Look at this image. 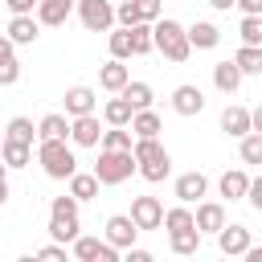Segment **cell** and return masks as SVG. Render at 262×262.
<instances>
[{
  "instance_id": "cell-1",
  "label": "cell",
  "mask_w": 262,
  "mask_h": 262,
  "mask_svg": "<svg viewBox=\"0 0 262 262\" xmlns=\"http://www.w3.org/2000/svg\"><path fill=\"white\" fill-rule=\"evenodd\" d=\"M131 156H135V172H139L143 180H151V184H160V180L172 172V156L164 151L160 135H139V139L131 143Z\"/></svg>"
},
{
  "instance_id": "cell-2",
  "label": "cell",
  "mask_w": 262,
  "mask_h": 262,
  "mask_svg": "<svg viewBox=\"0 0 262 262\" xmlns=\"http://www.w3.org/2000/svg\"><path fill=\"white\" fill-rule=\"evenodd\" d=\"M37 164L45 168L49 180H70L78 172V156L66 139H41L37 143Z\"/></svg>"
},
{
  "instance_id": "cell-3",
  "label": "cell",
  "mask_w": 262,
  "mask_h": 262,
  "mask_svg": "<svg viewBox=\"0 0 262 262\" xmlns=\"http://www.w3.org/2000/svg\"><path fill=\"white\" fill-rule=\"evenodd\" d=\"M151 45H156L168 61H188V53H192V45H188V29H184L180 20H172V16H164V20L151 25Z\"/></svg>"
},
{
  "instance_id": "cell-4",
  "label": "cell",
  "mask_w": 262,
  "mask_h": 262,
  "mask_svg": "<svg viewBox=\"0 0 262 262\" xmlns=\"http://www.w3.org/2000/svg\"><path fill=\"white\" fill-rule=\"evenodd\" d=\"M131 172H135V156L131 151H111V147L98 151V164H94L98 184H123V180H131Z\"/></svg>"
},
{
  "instance_id": "cell-5",
  "label": "cell",
  "mask_w": 262,
  "mask_h": 262,
  "mask_svg": "<svg viewBox=\"0 0 262 262\" xmlns=\"http://www.w3.org/2000/svg\"><path fill=\"white\" fill-rule=\"evenodd\" d=\"M78 16L90 33H106L115 25V4L111 0H78Z\"/></svg>"
},
{
  "instance_id": "cell-6",
  "label": "cell",
  "mask_w": 262,
  "mask_h": 262,
  "mask_svg": "<svg viewBox=\"0 0 262 262\" xmlns=\"http://www.w3.org/2000/svg\"><path fill=\"white\" fill-rule=\"evenodd\" d=\"M70 246H74V258H78V262H119V250H115L106 237L98 242V237H82V233H78Z\"/></svg>"
},
{
  "instance_id": "cell-7",
  "label": "cell",
  "mask_w": 262,
  "mask_h": 262,
  "mask_svg": "<svg viewBox=\"0 0 262 262\" xmlns=\"http://www.w3.org/2000/svg\"><path fill=\"white\" fill-rule=\"evenodd\" d=\"M131 221L139 225V233L143 229H160L164 225V205L156 196H135L131 201Z\"/></svg>"
},
{
  "instance_id": "cell-8",
  "label": "cell",
  "mask_w": 262,
  "mask_h": 262,
  "mask_svg": "<svg viewBox=\"0 0 262 262\" xmlns=\"http://www.w3.org/2000/svg\"><path fill=\"white\" fill-rule=\"evenodd\" d=\"M135 237H139V225L131 221V213H115V217H106V242H111L115 250L135 246Z\"/></svg>"
},
{
  "instance_id": "cell-9",
  "label": "cell",
  "mask_w": 262,
  "mask_h": 262,
  "mask_svg": "<svg viewBox=\"0 0 262 262\" xmlns=\"http://www.w3.org/2000/svg\"><path fill=\"white\" fill-rule=\"evenodd\" d=\"M70 139H74L78 147H98V139H102V123H98V115L90 111V115L70 119Z\"/></svg>"
},
{
  "instance_id": "cell-10",
  "label": "cell",
  "mask_w": 262,
  "mask_h": 262,
  "mask_svg": "<svg viewBox=\"0 0 262 262\" xmlns=\"http://www.w3.org/2000/svg\"><path fill=\"white\" fill-rule=\"evenodd\" d=\"M172 111H176V115H184V119L201 115V111H205V94H201V86H192V82L176 86V90H172Z\"/></svg>"
},
{
  "instance_id": "cell-11",
  "label": "cell",
  "mask_w": 262,
  "mask_h": 262,
  "mask_svg": "<svg viewBox=\"0 0 262 262\" xmlns=\"http://www.w3.org/2000/svg\"><path fill=\"white\" fill-rule=\"evenodd\" d=\"M217 246H221V254L237 258V254L250 250V229H246V225H221V229H217Z\"/></svg>"
},
{
  "instance_id": "cell-12",
  "label": "cell",
  "mask_w": 262,
  "mask_h": 262,
  "mask_svg": "<svg viewBox=\"0 0 262 262\" xmlns=\"http://www.w3.org/2000/svg\"><path fill=\"white\" fill-rule=\"evenodd\" d=\"M192 225H196L201 233H217V229L225 225V205H217V201H201L196 213H192Z\"/></svg>"
},
{
  "instance_id": "cell-13",
  "label": "cell",
  "mask_w": 262,
  "mask_h": 262,
  "mask_svg": "<svg viewBox=\"0 0 262 262\" xmlns=\"http://www.w3.org/2000/svg\"><path fill=\"white\" fill-rule=\"evenodd\" d=\"M74 4H78V0H37V20L49 25V29H57V25H66V16L74 12Z\"/></svg>"
},
{
  "instance_id": "cell-14",
  "label": "cell",
  "mask_w": 262,
  "mask_h": 262,
  "mask_svg": "<svg viewBox=\"0 0 262 262\" xmlns=\"http://www.w3.org/2000/svg\"><path fill=\"white\" fill-rule=\"evenodd\" d=\"M37 33H41V20H37L33 12H25V16H12V20H8V37H12V45H33V41H37Z\"/></svg>"
},
{
  "instance_id": "cell-15",
  "label": "cell",
  "mask_w": 262,
  "mask_h": 262,
  "mask_svg": "<svg viewBox=\"0 0 262 262\" xmlns=\"http://www.w3.org/2000/svg\"><path fill=\"white\" fill-rule=\"evenodd\" d=\"M94 102H98V94H94L90 86H70V90H66V115H70V119L90 115V111H94Z\"/></svg>"
},
{
  "instance_id": "cell-16",
  "label": "cell",
  "mask_w": 262,
  "mask_h": 262,
  "mask_svg": "<svg viewBox=\"0 0 262 262\" xmlns=\"http://www.w3.org/2000/svg\"><path fill=\"white\" fill-rule=\"evenodd\" d=\"M205 188H209L205 172H184V176H176V201H184V205L201 201V196H205Z\"/></svg>"
},
{
  "instance_id": "cell-17",
  "label": "cell",
  "mask_w": 262,
  "mask_h": 262,
  "mask_svg": "<svg viewBox=\"0 0 262 262\" xmlns=\"http://www.w3.org/2000/svg\"><path fill=\"white\" fill-rule=\"evenodd\" d=\"M127 82H131V74H127V66H123L119 57H111V61L98 70V86H102V90H111V94H119Z\"/></svg>"
},
{
  "instance_id": "cell-18",
  "label": "cell",
  "mask_w": 262,
  "mask_h": 262,
  "mask_svg": "<svg viewBox=\"0 0 262 262\" xmlns=\"http://www.w3.org/2000/svg\"><path fill=\"white\" fill-rule=\"evenodd\" d=\"M242 78H246V74L237 70V61H217V66H213V86H217L221 94H233V90L242 86Z\"/></svg>"
},
{
  "instance_id": "cell-19",
  "label": "cell",
  "mask_w": 262,
  "mask_h": 262,
  "mask_svg": "<svg viewBox=\"0 0 262 262\" xmlns=\"http://www.w3.org/2000/svg\"><path fill=\"white\" fill-rule=\"evenodd\" d=\"M221 131H225V135H233V139H242V135L250 131V111H246V106H237V102H233V106H225V111H221Z\"/></svg>"
},
{
  "instance_id": "cell-20",
  "label": "cell",
  "mask_w": 262,
  "mask_h": 262,
  "mask_svg": "<svg viewBox=\"0 0 262 262\" xmlns=\"http://www.w3.org/2000/svg\"><path fill=\"white\" fill-rule=\"evenodd\" d=\"M188 45H192V49H217V45H221V29L209 25V20H196V25L188 29Z\"/></svg>"
},
{
  "instance_id": "cell-21",
  "label": "cell",
  "mask_w": 262,
  "mask_h": 262,
  "mask_svg": "<svg viewBox=\"0 0 262 262\" xmlns=\"http://www.w3.org/2000/svg\"><path fill=\"white\" fill-rule=\"evenodd\" d=\"M131 115H135V106L119 94V98H111L106 106H102V119H106V127H131Z\"/></svg>"
},
{
  "instance_id": "cell-22",
  "label": "cell",
  "mask_w": 262,
  "mask_h": 262,
  "mask_svg": "<svg viewBox=\"0 0 262 262\" xmlns=\"http://www.w3.org/2000/svg\"><path fill=\"white\" fill-rule=\"evenodd\" d=\"M37 139H70V115H45L37 123Z\"/></svg>"
},
{
  "instance_id": "cell-23",
  "label": "cell",
  "mask_w": 262,
  "mask_h": 262,
  "mask_svg": "<svg viewBox=\"0 0 262 262\" xmlns=\"http://www.w3.org/2000/svg\"><path fill=\"white\" fill-rule=\"evenodd\" d=\"M164 131V123H160V115L151 111V106H143V111H135L131 115V135L139 139V135H160Z\"/></svg>"
},
{
  "instance_id": "cell-24",
  "label": "cell",
  "mask_w": 262,
  "mask_h": 262,
  "mask_svg": "<svg viewBox=\"0 0 262 262\" xmlns=\"http://www.w3.org/2000/svg\"><path fill=\"white\" fill-rule=\"evenodd\" d=\"M0 160H4L8 168H25V164L33 160V143H16V139H4V143H0Z\"/></svg>"
},
{
  "instance_id": "cell-25",
  "label": "cell",
  "mask_w": 262,
  "mask_h": 262,
  "mask_svg": "<svg viewBox=\"0 0 262 262\" xmlns=\"http://www.w3.org/2000/svg\"><path fill=\"white\" fill-rule=\"evenodd\" d=\"M246 188H250V176L242 168H233V172L221 176V196L225 201H246Z\"/></svg>"
},
{
  "instance_id": "cell-26",
  "label": "cell",
  "mask_w": 262,
  "mask_h": 262,
  "mask_svg": "<svg viewBox=\"0 0 262 262\" xmlns=\"http://www.w3.org/2000/svg\"><path fill=\"white\" fill-rule=\"evenodd\" d=\"M168 246H172V254H196V246H201V229H196V225H188V229H172V233H168Z\"/></svg>"
},
{
  "instance_id": "cell-27",
  "label": "cell",
  "mask_w": 262,
  "mask_h": 262,
  "mask_svg": "<svg viewBox=\"0 0 262 262\" xmlns=\"http://www.w3.org/2000/svg\"><path fill=\"white\" fill-rule=\"evenodd\" d=\"M70 196H78V205L90 201V196H98V176L94 172H74L70 176Z\"/></svg>"
},
{
  "instance_id": "cell-28",
  "label": "cell",
  "mask_w": 262,
  "mask_h": 262,
  "mask_svg": "<svg viewBox=\"0 0 262 262\" xmlns=\"http://www.w3.org/2000/svg\"><path fill=\"white\" fill-rule=\"evenodd\" d=\"M127 33H131V57H143V53L156 49V45H151V20H139V25H131Z\"/></svg>"
},
{
  "instance_id": "cell-29",
  "label": "cell",
  "mask_w": 262,
  "mask_h": 262,
  "mask_svg": "<svg viewBox=\"0 0 262 262\" xmlns=\"http://www.w3.org/2000/svg\"><path fill=\"white\" fill-rule=\"evenodd\" d=\"M4 139H16V143H33V139H37V127H33V119H25V115L8 119V127H4Z\"/></svg>"
},
{
  "instance_id": "cell-30",
  "label": "cell",
  "mask_w": 262,
  "mask_h": 262,
  "mask_svg": "<svg viewBox=\"0 0 262 262\" xmlns=\"http://www.w3.org/2000/svg\"><path fill=\"white\" fill-rule=\"evenodd\" d=\"M233 61H237L242 74H262V45H242L233 53Z\"/></svg>"
},
{
  "instance_id": "cell-31",
  "label": "cell",
  "mask_w": 262,
  "mask_h": 262,
  "mask_svg": "<svg viewBox=\"0 0 262 262\" xmlns=\"http://www.w3.org/2000/svg\"><path fill=\"white\" fill-rule=\"evenodd\" d=\"M119 94H123V98H127V102H131L135 111H143V106H151V98H156L147 82H127V86H123Z\"/></svg>"
},
{
  "instance_id": "cell-32",
  "label": "cell",
  "mask_w": 262,
  "mask_h": 262,
  "mask_svg": "<svg viewBox=\"0 0 262 262\" xmlns=\"http://www.w3.org/2000/svg\"><path fill=\"white\" fill-rule=\"evenodd\" d=\"M102 147H111V151H131V143H135V135H131V127H111V131H102V139H98Z\"/></svg>"
},
{
  "instance_id": "cell-33",
  "label": "cell",
  "mask_w": 262,
  "mask_h": 262,
  "mask_svg": "<svg viewBox=\"0 0 262 262\" xmlns=\"http://www.w3.org/2000/svg\"><path fill=\"white\" fill-rule=\"evenodd\" d=\"M49 217L53 221H78V196H53Z\"/></svg>"
},
{
  "instance_id": "cell-34",
  "label": "cell",
  "mask_w": 262,
  "mask_h": 262,
  "mask_svg": "<svg viewBox=\"0 0 262 262\" xmlns=\"http://www.w3.org/2000/svg\"><path fill=\"white\" fill-rule=\"evenodd\" d=\"M188 225H192V209H188L184 201L164 213V229H168V233H172V229H188Z\"/></svg>"
},
{
  "instance_id": "cell-35",
  "label": "cell",
  "mask_w": 262,
  "mask_h": 262,
  "mask_svg": "<svg viewBox=\"0 0 262 262\" xmlns=\"http://www.w3.org/2000/svg\"><path fill=\"white\" fill-rule=\"evenodd\" d=\"M237 151H242V160H246V164H262V135H258V131H246Z\"/></svg>"
},
{
  "instance_id": "cell-36",
  "label": "cell",
  "mask_w": 262,
  "mask_h": 262,
  "mask_svg": "<svg viewBox=\"0 0 262 262\" xmlns=\"http://www.w3.org/2000/svg\"><path fill=\"white\" fill-rule=\"evenodd\" d=\"M111 57H119V61H127V57H131V33H127V25L111 33Z\"/></svg>"
},
{
  "instance_id": "cell-37",
  "label": "cell",
  "mask_w": 262,
  "mask_h": 262,
  "mask_svg": "<svg viewBox=\"0 0 262 262\" xmlns=\"http://www.w3.org/2000/svg\"><path fill=\"white\" fill-rule=\"evenodd\" d=\"M242 45H262V16H242Z\"/></svg>"
},
{
  "instance_id": "cell-38",
  "label": "cell",
  "mask_w": 262,
  "mask_h": 262,
  "mask_svg": "<svg viewBox=\"0 0 262 262\" xmlns=\"http://www.w3.org/2000/svg\"><path fill=\"white\" fill-rule=\"evenodd\" d=\"M115 20H119V25H127V29H131V25H139V12H135V0H123V4L115 8Z\"/></svg>"
},
{
  "instance_id": "cell-39",
  "label": "cell",
  "mask_w": 262,
  "mask_h": 262,
  "mask_svg": "<svg viewBox=\"0 0 262 262\" xmlns=\"http://www.w3.org/2000/svg\"><path fill=\"white\" fill-rule=\"evenodd\" d=\"M139 20H160V0H135Z\"/></svg>"
},
{
  "instance_id": "cell-40",
  "label": "cell",
  "mask_w": 262,
  "mask_h": 262,
  "mask_svg": "<svg viewBox=\"0 0 262 262\" xmlns=\"http://www.w3.org/2000/svg\"><path fill=\"white\" fill-rule=\"evenodd\" d=\"M16 78H20V61L12 57V61H4V66H0V86H12Z\"/></svg>"
},
{
  "instance_id": "cell-41",
  "label": "cell",
  "mask_w": 262,
  "mask_h": 262,
  "mask_svg": "<svg viewBox=\"0 0 262 262\" xmlns=\"http://www.w3.org/2000/svg\"><path fill=\"white\" fill-rule=\"evenodd\" d=\"M12 16H25V12H37V0H4Z\"/></svg>"
},
{
  "instance_id": "cell-42",
  "label": "cell",
  "mask_w": 262,
  "mask_h": 262,
  "mask_svg": "<svg viewBox=\"0 0 262 262\" xmlns=\"http://www.w3.org/2000/svg\"><path fill=\"white\" fill-rule=\"evenodd\" d=\"M246 201H250V205L262 213V176H258V180H250V188H246Z\"/></svg>"
},
{
  "instance_id": "cell-43",
  "label": "cell",
  "mask_w": 262,
  "mask_h": 262,
  "mask_svg": "<svg viewBox=\"0 0 262 262\" xmlns=\"http://www.w3.org/2000/svg\"><path fill=\"white\" fill-rule=\"evenodd\" d=\"M37 258H49V262H61V258H66V246H61V242H57V246H41V250H37Z\"/></svg>"
},
{
  "instance_id": "cell-44",
  "label": "cell",
  "mask_w": 262,
  "mask_h": 262,
  "mask_svg": "<svg viewBox=\"0 0 262 262\" xmlns=\"http://www.w3.org/2000/svg\"><path fill=\"white\" fill-rule=\"evenodd\" d=\"M233 4H237L246 16H262V0H233Z\"/></svg>"
},
{
  "instance_id": "cell-45",
  "label": "cell",
  "mask_w": 262,
  "mask_h": 262,
  "mask_svg": "<svg viewBox=\"0 0 262 262\" xmlns=\"http://www.w3.org/2000/svg\"><path fill=\"white\" fill-rule=\"evenodd\" d=\"M12 49H16V45H12V37L4 33V37H0V66H4V61H12Z\"/></svg>"
},
{
  "instance_id": "cell-46",
  "label": "cell",
  "mask_w": 262,
  "mask_h": 262,
  "mask_svg": "<svg viewBox=\"0 0 262 262\" xmlns=\"http://www.w3.org/2000/svg\"><path fill=\"white\" fill-rule=\"evenodd\" d=\"M127 262H151V254L139 250V246H127Z\"/></svg>"
},
{
  "instance_id": "cell-47",
  "label": "cell",
  "mask_w": 262,
  "mask_h": 262,
  "mask_svg": "<svg viewBox=\"0 0 262 262\" xmlns=\"http://www.w3.org/2000/svg\"><path fill=\"white\" fill-rule=\"evenodd\" d=\"M250 131H258V135H262V106H254V111H250Z\"/></svg>"
},
{
  "instance_id": "cell-48",
  "label": "cell",
  "mask_w": 262,
  "mask_h": 262,
  "mask_svg": "<svg viewBox=\"0 0 262 262\" xmlns=\"http://www.w3.org/2000/svg\"><path fill=\"white\" fill-rule=\"evenodd\" d=\"M242 258H250V262H262V246H254V242H250V250H246Z\"/></svg>"
},
{
  "instance_id": "cell-49",
  "label": "cell",
  "mask_w": 262,
  "mask_h": 262,
  "mask_svg": "<svg viewBox=\"0 0 262 262\" xmlns=\"http://www.w3.org/2000/svg\"><path fill=\"white\" fill-rule=\"evenodd\" d=\"M209 4H213L217 12H229V4H233V0H209Z\"/></svg>"
},
{
  "instance_id": "cell-50",
  "label": "cell",
  "mask_w": 262,
  "mask_h": 262,
  "mask_svg": "<svg viewBox=\"0 0 262 262\" xmlns=\"http://www.w3.org/2000/svg\"><path fill=\"white\" fill-rule=\"evenodd\" d=\"M8 192H12V188H8V180H0V205L8 201Z\"/></svg>"
},
{
  "instance_id": "cell-51",
  "label": "cell",
  "mask_w": 262,
  "mask_h": 262,
  "mask_svg": "<svg viewBox=\"0 0 262 262\" xmlns=\"http://www.w3.org/2000/svg\"><path fill=\"white\" fill-rule=\"evenodd\" d=\"M0 180H8V164L4 160H0Z\"/></svg>"
},
{
  "instance_id": "cell-52",
  "label": "cell",
  "mask_w": 262,
  "mask_h": 262,
  "mask_svg": "<svg viewBox=\"0 0 262 262\" xmlns=\"http://www.w3.org/2000/svg\"><path fill=\"white\" fill-rule=\"evenodd\" d=\"M0 143H4V135H0Z\"/></svg>"
}]
</instances>
